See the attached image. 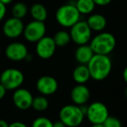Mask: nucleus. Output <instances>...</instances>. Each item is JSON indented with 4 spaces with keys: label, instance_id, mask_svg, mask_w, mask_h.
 Masks as SVG:
<instances>
[{
    "label": "nucleus",
    "instance_id": "obj_2",
    "mask_svg": "<svg viewBox=\"0 0 127 127\" xmlns=\"http://www.w3.org/2000/svg\"><path fill=\"white\" fill-rule=\"evenodd\" d=\"M116 38L112 33L101 31L90 40V47L94 54L108 55L116 47Z\"/></svg>",
    "mask_w": 127,
    "mask_h": 127
},
{
    "label": "nucleus",
    "instance_id": "obj_15",
    "mask_svg": "<svg viewBox=\"0 0 127 127\" xmlns=\"http://www.w3.org/2000/svg\"><path fill=\"white\" fill-rule=\"evenodd\" d=\"M92 31L101 32L105 29L107 24L106 18L103 15L99 13L91 14L88 17L87 20L86 21Z\"/></svg>",
    "mask_w": 127,
    "mask_h": 127
},
{
    "label": "nucleus",
    "instance_id": "obj_36",
    "mask_svg": "<svg viewBox=\"0 0 127 127\" xmlns=\"http://www.w3.org/2000/svg\"><path fill=\"white\" fill-rule=\"evenodd\" d=\"M0 55H1V48H0Z\"/></svg>",
    "mask_w": 127,
    "mask_h": 127
},
{
    "label": "nucleus",
    "instance_id": "obj_11",
    "mask_svg": "<svg viewBox=\"0 0 127 127\" xmlns=\"http://www.w3.org/2000/svg\"><path fill=\"white\" fill-rule=\"evenodd\" d=\"M5 56L12 62H21L29 54L26 45L20 42H10L4 49Z\"/></svg>",
    "mask_w": 127,
    "mask_h": 127
},
{
    "label": "nucleus",
    "instance_id": "obj_30",
    "mask_svg": "<svg viewBox=\"0 0 127 127\" xmlns=\"http://www.w3.org/2000/svg\"><path fill=\"white\" fill-rule=\"evenodd\" d=\"M0 127H9V124L7 121L0 119Z\"/></svg>",
    "mask_w": 127,
    "mask_h": 127
},
{
    "label": "nucleus",
    "instance_id": "obj_7",
    "mask_svg": "<svg viewBox=\"0 0 127 127\" xmlns=\"http://www.w3.org/2000/svg\"><path fill=\"white\" fill-rule=\"evenodd\" d=\"M86 116L92 125L103 124L109 116V111L105 104L99 101H95L87 105Z\"/></svg>",
    "mask_w": 127,
    "mask_h": 127
},
{
    "label": "nucleus",
    "instance_id": "obj_5",
    "mask_svg": "<svg viewBox=\"0 0 127 127\" xmlns=\"http://www.w3.org/2000/svg\"><path fill=\"white\" fill-rule=\"evenodd\" d=\"M24 82V75L22 71L17 68H7L0 74V83L7 90H15L21 87Z\"/></svg>",
    "mask_w": 127,
    "mask_h": 127
},
{
    "label": "nucleus",
    "instance_id": "obj_6",
    "mask_svg": "<svg viewBox=\"0 0 127 127\" xmlns=\"http://www.w3.org/2000/svg\"><path fill=\"white\" fill-rule=\"evenodd\" d=\"M92 30L86 21H78L70 28L71 41L77 45L87 44L92 38Z\"/></svg>",
    "mask_w": 127,
    "mask_h": 127
},
{
    "label": "nucleus",
    "instance_id": "obj_22",
    "mask_svg": "<svg viewBox=\"0 0 127 127\" xmlns=\"http://www.w3.org/2000/svg\"><path fill=\"white\" fill-rule=\"evenodd\" d=\"M31 107H33L34 110L37 111V112H43V111L47 110L49 107V100L44 95L36 96V97L33 98Z\"/></svg>",
    "mask_w": 127,
    "mask_h": 127
},
{
    "label": "nucleus",
    "instance_id": "obj_10",
    "mask_svg": "<svg viewBox=\"0 0 127 127\" xmlns=\"http://www.w3.org/2000/svg\"><path fill=\"white\" fill-rule=\"evenodd\" d=\"M56 47L53 37L44 35L38 42H36L35 45V52L38 57L43 60L49 59L55 55Z\"/></svg>",
    "mask_w": 127,
    "mask_h": 127
},
{
    "label": "nucleus",
    "instance_id": "obj_8",
    "mask_svg": "<svg viewBox=\"0 0 127 127\" xmlns=\"http://www.w3.org/2000/svg\"><path fill=\"white\" fill-rule=\"evenodd\" d=\"M46 34V25L44 22L33 20L24 25V38L29 42H36Z\"/></svg>",
    "mask_w": 127,
    "mask_h": 127
},
{
    "label": "nucleus",
    "instance_id": "obj_4",
    "mask_svg": "<svg viewBox=\"0 0 127 127\" xmlns=\"http://www.w3.org/2000/svg\"><path fill=\"white\" fill-rule=\"evenodd\" d=\"M59 117L67 127H77L83 122L85 115L80 110V105L74 104L64 105L60 110Z\"/></svg>",
    "mask_w": 127,
    "mask_h": 127
},
{
    "label": "nucleus",
    "instance_id": "obj_27",
    "mask_svg": "<svg viewBox=\"0 0 127 127\" xmlns=\"http://www.w3.org/2000/svg\"><path fill=\"white\" fill-rule=\"evenodd\" d=\"M9 127H28V126L24 123L20 122V121H16V122H13L9 125Z\"/></svg>",
    "mask_w": 127,
    "mask_h": 127
},
{
    "label": "nucleus",
    "instance_id": "obj_32",
    "mask_svg": "<svg viewBox=\"0 0 127 127\" xmlns=\"http://www.w3.org/2000/svg\"><path fill=\"white\" fill-rule=\"evenodd\" d=\"M32 59H33V56H32L30 54H28V55H26V57H25L24 60H26L27 62H30V61H32Z\"/></svg>",
    "mask_w": 127,
    "mask_h": 127
},
{
    "label": "nucleus",
    "instance_id": "obj_24",
    "mask_svg": "<svg viewBox=\"0 0 127 127\" xmlns=\"http://www.w3.org/2000/svg\"><path fill=\"white\" fill-rule=\"evenodd\" d=\"M105 127H122V123L118 118L108 116L103 123Z\"/></svg>",
    "mask_w": 127,
    "mask_h": 127
},
{
    "label": "nucleus",
    "instance_id": "obj_28",
    "mask_svg": "<svg viewBox=\"0 0 127 127\" xmlns=\"http://www.w3.org/2000/svg\"><path fill=\"white\" fill-rule=\"evenodd\" d=\"M6 91H7V89L5 88V87H3L1 83H0V99H2L5 96V94H6Z\"/></svg>",
    "mask_w": 127,
    "mask_h": 127
},
{
    "label": "nucleus",
    "instance_id": "obj_35",
    "mask_svg": "<svg viewBox=\"0 0 127 127\" xmlns=\"http://www.w3.org/2000/svg\"><path fill=\"white\" fill-rule=\"evenodd\" d=\"M125 94H126V97L127 98V87L126 88V91H125Z\"/></svg>",
    "mask_w": 127,
    "mask_h": 127
},
{
    "label": "nucleus",
    "instance_id": "obj_31",
    "mask_svg": "<svg viewBox=\"0 0 127 127\" xmlns=\"http://www.w3.org/2000/svg\"><path fill=\"white\" fill-rule=\"evenodd\" d=\"M123 79H124V80L127 84V66L125 67L124 71H123Z\"/></svg>",
    "mask_w": 127,
    "mask_h": 127
},
{
    "label": "nucleus",
    "instance_id": "obj_9",
    "mask_svg": "<svg viewBox=\"0 0 127 127\" xmlns=\"http://www.w3.org/2000/svg\"><path fill=\"white\" fill-rule=\"evenodd\" d=\"M24 24L22 19L11 17L5 20L3 24V34L5 37L10 39H16L23 35Z\"/></svg>",
    "mask_w": 127,
    "mask_h": 127
},
{
    "label": "nucleus",
    "instance_id": "obj_34",
    "mask_svg": "<svg viewBox=\"0 0 127 127\" xmlns=\"http://www.w3.org/2000/svg\"><path fill=\"white\" fill-rule=\"evenodd\" d=\"M91 127H105V126H104L103 124H94Z\"/></svg>",
    "mask_w": 127,
    "mask_h": 127
},
{
    "label": "nucleus",
    "instance_id": "obj_29",
    "mask_svg": "<svg viewBox=\"0 0 127 127\" xmlns=\"http://www.w3.org/2000/svg\"><path fill=\"white\" fill-rule=\"evenodd\" d=\"M53 127H67L64 123H62L61 120H58L56 122L53 123Z\"/></svg>",
    "mask_w": 127,
    "mask_h": 127
},
{
    "label": "nucleus",
    "instance_id": "obj_13",
    "mask_svg": "<svg viewBox=\"0 0 127 127\" xmlns=\"http://www.w3.org/2000/svg\"><path fill=\"white\" fill-rule=\"evenodd\" d=\"M36 89L42 95H52L58 89V82L52 76H42L36 81Z\"/></svg>",
    "mask_w": 127,
    "mask_h": 127
},
{
    "label": "nucleus",
    "instance_id": "obj_26",
    "mask_svg": "<svg viewBox=\"0 0 127 127\" xmlns=\"http://www.w3.org/2000/svg\"><path fill=\"white\" fill-rule=\"evenodd\" d=\"M94 2L96 5H99V6H106L108 5L112 0H93Z\"/></svg>",
    "mask_w": 127,
    "mask_h": 127
},
{
    "label": "nucleus",
    "instance_id": "obj_21",
    "mask_svg": "<svg viewBox=\"0 0 127 127\" xmlns=\"http://www.w3.org/2000/svg\"><path fill=\"white\" fill-rule=\"evenodd\" d=\"M29 12L28 6L24 3L18 2L16 3L11 8V15L12 17H17L19 19H23L25 17Z\"/></svg>",
    "mask_w": 127,
    "mask_h": 127
},
{
    "label": "nucleus",
    "instance_id": "obj_19",
    "mask_svg": "<svg viewBox=\"0 0 127 127\" xmlns=\"http://www.w3.org/2000/svg\"><path fill=\"white\" fill-rule=\"evenodd\" d=\"M74 5L80 13V15L92 14L96 6L93 0H77L74 3Z\"/></svg>",
    "mask_w": 127,
    "mask_h": 127
},
{
    "label": "nucleus",
    "instance_id": "obj_17",
    "mask_svg": "<svg viewBox=\"0 0 127 127\" xmlns=\"http://www.w3.org/2000/svg\"><path fill=\"white\" fill-rule=\"evenodd\" d=\"M88 67L85 64H80L73 71V79L77 84H85L90 80Z\"/></svg>",
    "mask_w": 127,
    "mask_h": 127
},
{
    "label": "nucleus",
    "instance_id": "obj_33",
    "mask_svg": "<svg viewBox=\"0 0 127 127\" xmlns=\"http://www.w3.org/2000/svg\"><path fill=\"white\" fill-rule=\"evenodd\" d=\"M12 1H13V0H0V2L3 3H4L5 5L10 4V3H12Z\"/></svg>",
    "mask_w": 127,
    "mask_h": 127
},
{
    "label": "nucleus",
    "instance_id": "obj_23",
    "mask_svg": "<svg viewBox=\"0 0 127 127\" xmlns=\"http://www.w3.org/2000/svg\"><path fill=\"white\" fill-rule=\"evenodd\" d=\"M31 127H53V122L45 117H39L34 119Z\"/></svg>",
    "mask_w": 127,
    "mask_h": 127
},
{
    "label": "nucleus",
    "instance_id": "obj_18",
    "mask_svg": "<svg viewBox=\"0 0 127 127\" xmlns=\"http://www.w3.org/2000/svg\"><path fill=\"white\" fill-rule=\"evenodd\" d=\"M30 13L32 18L35 21L44 22L48 17V10L42 3H34L30 9Z\"/></svg>",
    "mask_w": 127,
    "mask_h": 127
},
{
    "label": "nucleus",
    "instance_id": "obj_20",
    "mask_svg": "<svg viewBox=\"0 0 127 127\" xmlns=\"http://www.w3.org/2000/svg\"><path fill=\"white\" fill-rule=\"evenodd\" d=\"M54 42L57 47H64L70 42L71 37L69 32L66 30H59L53 36Z\"/></svg>",
    "mask_w": 127,
    "mask_h": 127
},
{
    "label": "nucleus",
    "instance_id": "obj_1",
    "mask_svg": "<svg viewBox=\"0 0 127 127\" xmlns=\"http://www.w3.org/2000/svg\"><path fill=\"white\" fill-rule=\"evenodd\" d=\"M87 66L91 78L97 81H100L106 79L111 74L112 63L108 55L94 54Z\"/></svg>",
    "mask_w": 127,
    "mask_h": 127
},
{
    "label": "nucleus",
    "instance_id": "obj_3",
    "mask_svg": "<svg viewBox=\"0 0 127 127\" xmlns=\"http://www.w3.org/2000/svg\"><path fill=\"white\" fill-rule=\"evenodd\" d=\"M56 22L64 28H71L80 20V13L74 3H67L60 6L55 12Z\"/></svg>",
    "mask_w": 127,
    "mask_h": 127
},
{
    "label": "nucleus",
    "instance_id": "obj_25",
    "mask_svg": "<svg viewBox=\"0 0 127 127\" xmlns=\"http://www.w3.org/2000/svg\"><path fill=\"white\" fill-rule=\"evenodd\" d=\"M6 13H7L6 5H5L4 3H3L0 2V22H1V21L5 17Z\"/></svg>",
    "mask_w": 127,
    "mask_h": 127
},
{
    "label": "nucleus",
    "instance_id": "obj_16",
    "mask_svg": "<svg viewBox=\"0 0 127 127\" xmlns=\"http://www.w3.org/2000/svg\"><path fill=\"white\" fill-rule=\"evenodd\" d=\"M94 55V51L92 50L89 44H83V45H79L76 49L74 53L75 60L80 64H85L87 65Z\"/></svg>",
    "mask_w": 127,
    "mask_h": 127
},
{
    "label": "nucleus",
    "instance_id": "obj_12",
    "mask_svg": "<svg viewBox=\"0 0 127 127\" xmlns=\"http://www.w3.org/2000/svg\"><path fill=\"white\" fill-rule=\"evenodd\" d=\"M33 95L29 90L25 88H17L14 90V94L12 95V101L17 108L19 110L25 111L31 107Z\"/></svg>",
    "mask_w": 127,
    "mask_h": 127
},
{
    "label": "nucleus",
    "instance_id": "obj_14",
    "mask_svg": "<svg viewBox=\"0 0 127 127\" xmlns=\"http://www.w3.org/2000/svg\"><path fill=\"white\" fill-rule=\"evenodd\" d=\"M70 97L72 101L77 105L87 104L90 98V91L84 84H77L71 90Z\"/></svg>",
    "mask_w": 127,
    "mask_h": 127
}]
</instances>
